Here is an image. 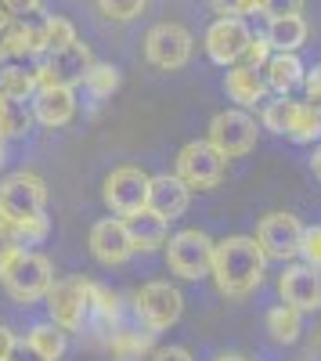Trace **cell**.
Wrapping results in <instances>:
<instances>
[{
  "label": "cell",
  "instance_id": "6da1fadb",
  "mask_svg": "<svg viewBox=\"0 0 321 361\" xmlns=\"http://www.w3.org/2000/svg\"><path fill=\"white\" fill-rule=\"evenodd\" d=\"M268 271V253L260 250L256 235H227L213 246V271L210 279L217 286V293L242 300L249 296Z\"/></svg>",
  "mask_w": 321,
  "mask_h": 361
},
{
  "label": "cell",
  "instance_id": "7a4b0ae2",
  "mask_svg": "<svg viewBox=\"0 0 321 361\" xmlns=\"http://www.w3.org/2000/svg\"><path fill=\"white\" fill-rule=\"evenodd\" d=\"M0 286L18 304H37V300H47V293L54 286V267L44 253L15 250L11 260L0 267Z\"/></svg>",
  "mask_w": 321,
  "mask_h": 361
},
{
  "label": "cell",
  "instance_id": "3957f363",
  "mask_svg": "<svg viewBox=\"0 0 321 361\" xmlns=\"http://www.w3.org/2000/svg\"><path fill=\"white\" fill-rule=\"evenodd\" d=\"M260 123H264V130H271L278 137H289L296 145H310V141L321 137V109L314 102L278 98V102H268L260 109Z\"/></svg>",
  "mask_w": 321,
  "mask_h": 361
},
{
  "label": "cell",
  "instance_id": "277c9868",
  "mask_svg": "<svg viewBox=\"0 0 321 361\" xmlns=\"http://www.w3.org/2000/svg\"><path fill=\"white\" fill-rule=\"evenodd\" d=\"M91 307H94V282H87L83 275L58 279L47 293V314L65 333H76V329L91 325Z\"/></svg>",
  "mask_w": 321,
  "mask_h": 361
},
{
  "label": "cell",
  "instance_id": "5b68a950",
  "mask_svg": "<svg viewBox=\"0 0 321 361\" xmlns=\"http://www.w3.org/2000/svg\"><path fill=\"white\" fill-rule=\"evenodd\" d=\"M213 238L199 228H184L177 235H170L166 243V267L170 275H177L184 282H199L213 271Z\"/></svg>",
  "mask_w": 321,
  "mask_h": 361
},
{
  "label": "cell",
  "instance_id": "8992f818",
  "mask_svg": "<svg viewBox=\"0 0 321 361\" xmlns=\"http://www.w3.org/2000/svg\"><path fill=\"white\" fill-rule=\"evenodd\" d=\"M134 314L137 322L144 325V333H166L181 322L184 314V296L177 286L170 282H144L137 293H134Z\"/></svg>",
  "mask_w": 321,
  "mask_h": 361
},
{
  "label": "cell",
  "instance_id": "52a82bcc",
  "mask_svg": "<svg viewBox=\"0 0 321 361\" xmlns=\"http://www.w3.org/2000/svg\"><path fill=\"white\" fill-rule=\"evenodd\" d=\"M173 173H177L191 192H210V188L220 185L224 173H227V156L217 152L206 137H202V141H188L177 152Z\"/></svg>",
  "mask_w": 321,
  "mask_h": 361
},
{
  "label": "cell",
  "instance_id": "ba28073f",
  "mask_svg": "<svg viewBox=\"0 0 321 361\" xmlns=\"http://www.w3.org/2000/svg\"><path fill=\"white\" fill-rule=\"evenodd\" d=\"M47 185L33 170H15L0 180V221H25L44 214Z\"/></svg>",
  "mask_w": 321,
  "mask_h": 361
},
{
  "label": "cell",
  "instance_id": "9c48e42d",
  "mask_svg": "<svg viewBox=\"0 0 321 361\" xmlns=\"http://www.w3.org/2000/svg\"><path fill=\"white\" fill-rule=\"evenodd\" d=\"M191 51H195V37L181 22H156L144 37V58L149 66L163 69V73H177L191 62Z\"/></svg>",
  "mask_w": 321,
  "mask_h": 361
},
{
  "label": "cell",
  "instance_id": "30bf717a",
  "mask_svg": "<svg viewBox=\"0 0 321 361\" xmlns=\"http://www.w3.org/2000/svg\"><path fill=\"white\" fill-rule=\"evenodd\" d=\"M149 185H152V177L141 166H115L101 185V199L115 217L127 221L141 214V209H149Z\"/></svg>",
  "mask_w": 321,
  "mask_h": 361
},
{
  "label": "cell",
  "instance_id": "8fae6325",
  "mask_svg": "<svg viewBox=\"0 0 321 361\" xmlns=\"http://www.w3.org/2000/svg\"><path fill=\"white\" fill-rule=\"evenodd\" d=\"M256 137H260V127L256 119L246 112V109H224L210 119V130H206V141L224 152L227 159H239V156H249L256 148Z\"/></svg>",
  "mask_w": 321,
  "mask_h": 361
},
{
  "label": "cell",
  "instance_id": "7c38bea8",
  "mask_svg": "<svg viewBox=\"0 0 321 361\" xmlns=\"http://www.w3.org/2000/svg\"><path fill=\"white\" fill-rule=\"evenodd\" d=\"M91 66H94L91 47H87L83 40H76L65 51L47 54L40 66H33V73H37L40 87H80L87 80V73H91Z\"/></svg>",
  "mask_w": 321,
  "mask_h": 361
},
{
  "label": "cell",
  "instance_id": "4fadbf2b",
  "mask_svg": "<svg viewBox=\"0 0 321 361\" xmlns=\"http://www.w3.org/2000/svg\"><path fill=\"white\" fill-rule=\"evenodd\" d=\"M303 235H307V228H303L300 217H293V214H268L264 221L256 224V243H260V250L268 253V260H282V264H289V260L300 257Z\"/></svg>",
  "mask_w": 321,
  "mask_h": 361
},
{
  "label": "cell",
  "instance_id": "5bb4252c",
  "mask_svg": "<svg viewBox=\"0 0 321 361\" xmlns=\"http://www.w3.org/2000/svg\"><path fill=\"white\" fill-rule=\"evenodd\" d=\"M249 40H253V29L246 25V18H217V22H210L206 37H202V47H206L213 66L231 69L246 58Z\"/></svg>",
  "mask_w": 321,
  "mask_h": 361
},
{
  "label": "cell",
  "instance_id": "9a60e30c",
  "mask_svg": "<svg viewBox=\"0 0 321 361\" xmlns=\"http://www.w3.org/2000/svg\"><path fill=\"white\" fill-rule=\"evenodd\" d=\"M87 246H91V257L105 267H120L134 257V243L123 217H101L98 224H91Z\"/></svg>",
  "mask_w": 321,
  "mask_h": 361
},
{
  "label": "cell",
  "instance_id": "2e32d148",
  "mask_svg": "<svg viewBox=\"0 0 321 361\" xmlns=\"http://www.w3.org/2000/svg\"><path fill=\"white\" fill-rule=\"evenodd\" d=\"M278 293L282 304L296 311H317L321 307V271L310 264H285L278 275Z\"/></svg>",
  "mask_w": 321,
  "mask_h": 361
},
{
  "label": "cell",
  "instance_id": "e0dca14e",
  "mask_svg": "<svg viewBox=\"0 0 321 361\" xmlns=\"http://www.w3.org/2000/svg\"><path fill=\"white\" fill-rule=\"evenodd\" d=\"M29 109H33V119L40 127L47 130H62L69 127L76 119V87H40L33 102H29Z\"/></svg>",
  "mask_w": 321,
  "mask_h": 361
},
{
  "label": "cell",
  "instance_id": "ac0fdd59",
  "mask_svg": "<svg viewBox=\"0 0 321 361\" xmlns=\"http://www.w3.org/2000/svg\"><path fill=\"white\" fill-rule=\"evenodd\" d=\"M191 202V188L177 173H156L149 185V209L163 221H177L184 217V209Z\"/></svg>",
  "mask_w": 321,
  "mask_h": 361
},
{
  "label": "cell",
  "instance_id": "d6986e66",
  "mask_svg": "<svg viewBox=\"0 0 321 361\" xmlns=\"http://www.w3.org/2000/svg\"><path fill=\"white\" fill-rule=\"evenodd\" d=\"M224 90H227V98L235 102L239 109H256L260 102L268 98V80H264V69H253V66H231L224 73Z\"/></svg>",
  "mask_w": 321,
  "mask_h": 361
},
{
  "label": "cell",
  "instance_id": "ffe728a7",
  "mask_svg": "<svg viewBox=\"0 0 321 361\" xmlns=\"http://www.w3.org/2000/svg\"><path fill=\"white\" fill-rule=\"evenodd\" d=\"M264 37L275 54H300V47L310 37V25L303 15H282V18H268Z\"/></svg>",
  "mask_w": 321,
  "mask_h": 361
},
{
  "label": "cell",
  "instance_id": "44dd1931",
  "mask_svg": "<svg viewBox=\"0 0 321 361\" xmlns=\"http://www.w3.org/2000/svg\"><path fill=\"white\" fill-rule=\"evenodd\" d=\"M127 231H130L134 253H156L170 243V221L156 217L152 209H141V214L127 217Z\"/></svg>",
  "mask_w": 321,
  "mask_h": 361
},
{
  "label": "cell",
  "instance_id": "7402d4cb",
  "mask_svg": "<svg viewBox=\"0 0 321 361\" xmlns=\"http://www.w3.org/2000/svg\"><path fill=\"white\" fill-rule=\"evenodd\" d=\"M264 80L278 98H289L296 87H303L307 69L300 62V54H271V62L264 66Z\"/></svg>",
  "mask_w": 321,
  "mask_h": 361
},
{
  "label": "cell",
  "instance_id": "603a6c76",
  "mask_svg": "<svg viewBox=\"0 0 321 361\" xmlns=\"http://www.w3.org/2000/svg\"><path fill=\"white\" fill-rule=\"evenodd\" d=\"M25 347L33 350L37 357H44V361H62V354H65L69 340H65V329H62V325H54V322H40V325L29 329Z\"/></svg>",
  "mask_w": 321,
  "mask_h": 361
},
{
  "label": "cell",
  "instance_id": "cb8c5ba5",
  "mask_svg": "<svg viewBox=\"0 0 321 361\" xmlns=\"http://www.w3.org/2000/svg\"><path fill=\"white\" fill-rule=\"evenodd\" d=\"M33 123H37L33 109H25V102H15L8 94H0V141L25 137Z\"/></svg>",
  "mask_w": 321,
  "mask_h": 361
},
{
  "label": "cell",
  "instance_id": "d4e9b609",
  "mask_svg": "<svg viewBox=\"0 0 321 361\" xmlns=\"http://www.w3.org/2000/svg\"><path fill=\"white\" fill-rule=\"evenodd\" d=\"M108 350L115 361H141L149 357L156 347H152V333H130V329H115L108 336Z\"/></svg>",
  "mask_w": 321,
  "mask_h": 361
},
{
  "label": "cell",
  "instance_id": "484cf974",
  "mask_svg": "<svg viewBox=\"0 0 321 361\" xmlns=\"http://www.w3.org/2000/svg\"><path fill=\"white\" fill-rule=\"evenodd\" d=\"M0 231H4L15 246H37V243H44L47 238V231H51V221H47V214H37V217H25V221H0Z\"/></svg>",
  "mask_w": 321,
  "mask_h": 361
},
{
  "label": "cell",
  "instance_id": "4316f807",
  "mask_svg": "<svg viewBox=\"0 0 321 361\" xmlns=\"http://www.w3.org/2000/svg\"><path fill=\"white\" fill-rule=\"evenodd\" d=\"M37 90H40V83H37L33 69H22V66H4L0 69V94H8L15 102H33Z\"/></svg>",
  "mask_w": 321,
  "mask_h": 361
},
{
  "label": "cell",
  "instance_id": "83f0119b",
  "mask_svg": "<svg viewBox=\"0 0 321 361\" xmlns=\"http://www.w3.org/2000/svg\"><path fill=\"white\" fill-rule=\"evenodd\" d=\"M300 314L296 307H289V304H278L268 311V333L275 343H296L300 333H303V325H300Z\"/></svg>",
  "mask_w": 321,
  "mask_h": 361
},
{
  "label": "cell",
  "instance_id": "f1b7e54d",
  "mask_svg": "<svg viewBox=\"0 0 321 361\" xmlns=\"http://www.w3.org/2000/svg\"><path fill=\"white\" fill-rule=\"evenodd\" d=\"M120 83H123V76H120V69H115L112 62H94L91 73H87V80H83V90L94 102H105V98H112L115 90H120Z\"/></svg>",
  "mask_w": 321,
  "mask_h": 361
},
{
  "label": "cell",
  "instance_id": "f546056e",
  "mask_svg": "<svg viewBox=\"0 0 321 361\" xmlns=\"http://www.w3.org/2000/svg\"><path fill=\"white\" fill-rule=\"evenodd\" d=\"M120 322V296H115L112 289L105 286H94V307H91V329H98V333H115V325Z\"/></svg>",
  "mask_w": 321,
  "mask_h": 361
},
{
  "label": "cell",
  "instance_id": "4dcf8cb0",
  "mask_svg": "<svg viewBox=\"0 0 321 361\" xmlns=\"http://www.w3.org/2000/svg\"><path fill=\"white\" fill-rule=\"evenodd\" d=\"M44 40H47V54L65 51L69 44H76V25L62 15H44Z\"/></svg>",
  "mask_w": 321,
  "mask_h": 361
},
{
  "label": "cell",
  "instance_id": "1f68e13d",
  "mask_svg": "<svg viewBox=\"0 0 321 361\" xmlns=\"http://www.w3.org/2000/svg\"><path fill=\"white\" fill-rule=\"evenodd\" d=\"M94 4L108 22H134L137 15H144L149 0H94Z\"/></svg>",
  "mask_w": 321,
  "mask_h": 361
},
{
  "label": "cell",
  "instance_id": "d6a6232c",
  "mask_svg": "<svg viewBox=\"0 0 321 361\" xmlns=\"http://www.w3.org/2000/svg\"><path fill=\"white\" fill-rule=\"evenodd\" d=\"M210 8L220 15V18H246V15H264L268 0H210Z\"/></svg>",
  "mask_w": 321,
  "mask_h": 361
},
{
  "label": "cell",
  "instance_id": "836d02e7",
  "mask_svg": "<svg viewBox=\"0 0 321 361\" xmlns=\"http://www.w3.org/2000/svg\"><path fill=\"white\" fill-rule=\"evenodd\" d=\"M271 44H268V37L264 33H253V40H249V51H246V58H242V66H253V69H264L268 62H271Z\"/></svg>",
  "mask_w": 321,
  "mask_h": 361
},
{
  "label": "cell",
  "instance_id": "e575fe53",
  "mask_svg": "<svg viewBox=\"0 0 321 361\" xmlns=\"http://www.w3.org/2000/svg\"><path fill=\"white\" fill-rule=\"evenodd\" d=\"M300 257H303V264H310V267H317V271H321V224L307 228Z\"/></svg>",
  "mask_w": 321,
  "mask_h": 361
},
{
  "label": "cell",
  "instance_id": "d590c367",
  "mask_svg": "<svg viewBox=\"0 0 321 361\" xmlns=\"http://www.w3.org/2000/svg\"><path fill=\"white\" fill-rule=\"evenodd\" d=\"M44 0H0V11H4L8 18H33L40 15Z\"/></svg>",
  "mask_w": 321,
  "mask_h": 361
},
{
  "label": "cell",
  "instance_id": "8d00e7d4",
  "mask_svg": "<svg viewBox=\"0 0 321 361\" xmlns=\"http://www.w3.org/2000/svg\"><path fill=\"white\" fill-rule=\"evenodd\" d=\"M144 361H191V350H188V347H177V343H170V347H156Z\"/></svg>",
  "mask_w": 321,
  "mask_h": 361
},
{
  "label": "cell",
  "instance_id": "74e56055",
  "mask_svg": "<svg viewBox=\"0 0 321 361\" xmlns=\"http://www.w3.org/2000/svg\"><path fill=\"white\" fill-rule=\"evenodd\" d=\"M303 11V0H268L264 15L268 18H282V15H300Z\"/></svg>",
  "mask_w": 321,
  "mask_h": 361
},
{
  "label": "cell",
  "instance_id": "f35d334b",
  "mask_svg": "<svg viewBox=\"0 0 321 361\" xmlns=\"http://www.w3.org/2000/svg\"><path fill=\"white\" fill-rule=\"evenodd\" d=\"M303 90H307V102L321 105V62L307 69V80H303Z\"/></svg>",
  "mask_w": 321,
  "mask_h": 361
},
{
  "label": "cell",
  "instance_id": "ab89813d",
  "mask_svg": "<svg viewBox=\"0 0 321 361\" xmlns=\"http://www.w3.org/2000/svg\"><path fill=\"white\" fill-rule=\"evenodd\" d=\"M15 350H18L15 333H11L8 325H0V361H11V357H15Z\"/></svg>",
  "mask_w": 321,
  "mask_h": 361
},
{
  "label": "cell",
  "instance_id": "60d3db41",
  "mask_svg": "<svg viewBox=\"0 0 321 361\" xmlns=\"http://www.w3.org/2000/svg\"><path fill=\"white\" fill-rule=\"evenodd\" d=\"M15 250H22V246H15L11 238H8L4 231H0V267H4V264L11 260V253H15Z\"/></svg>",
  "mask_w": 321,
  "mask_h": 361
},
{
  "label": "cell",
  "instance_id": "b9f144b4",
  "mask_svg": "<svg viewBox=\"0 0 321 361\" xmlns=\"http://www.w3.org/2000/svg\"><path fill=\"white\" fill-rule=\"evenodd\" d=\"M310 170H314V177L321 180V145L314 148V156H310Z\"/></svg>",
  "mask_w": 321,
  "mask_h": 361
},
{
  "label": "cell",
  "instance_id": "7bdbcfd3",
  "mask_svg": "<svg viewBox=\"0 0 321 361\" xmlns=\"http://www.w3.org/2000/svg\"><path fill=\"white\" fill-rule=\"evenodd\" d=\"M18 361H44V357H37L33 350H29V347H22V354H18Z\"/></svg>",
  "mask_w": 321,
  "mask_h": 361
},
{
  "label": "cell",
  "instance_id": "ee69618b",
  "mask_svg": "<svg viewBox=\"0 0 321 361\" xmlns=\"http://www.w3.org/2000/svg\"><path fill=\"white\" fill-rule=\"evenodd\" d=\"M217 361H249V357H239V354H220Z\"/></svg>",
  "mask_w": 321,
  "mask_h": 361
},
{
  "label": "cell",
  "instance_id": "f6af8a7d",
  "mask_svg": "<svg viewBox=\"0 0 321 361\" xmlns=\"http://www.w3.org/2000/svg\"><path fill=\"white\" fill-rule=\"evenodd\" d=\"M0 166H4V141H0Z\"/></svg>",
  "mask_w": 321,
  "mask_h": 361
}]
</instances>
